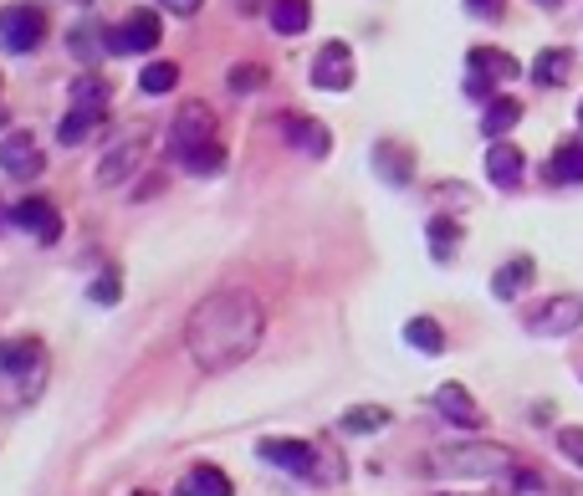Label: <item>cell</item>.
<instances>
[{"label": "cell", "mask_w": 583, "mask_h": 496, "mask_svg": "<svg viewBox=\"0 0 583 496\" xmlns=\"http://www.w3.org/2000/svg\"><path fill=\"white\" fill-rule=\"evenodd\" d=\"M261 82H266V67H256V62H241V67L226 72V87H231V93H256Z\"/></svg>", "instance_id": "cell-30"}, {"label": "cell", "mask_w": 583, "mask_h": 496, "mask_svg": "<svg viewBox=\"0 0 583 496\" xmlns=\"http://www.w3.org/2000/svg\"><path fill=\"white\" fill-rule=\"evenodd\" d=\"M133 496H154V491H133Z\"/></svg>", "instance_id": "cell-41"}, {"label": "cell", "mask_w": 583, "mask_h": 496, "mask_svg": "<svg viewBox=\"0 0 583 496\" xmlns=\"http://www.w3.org/2000/svg\"><path fill=\"white\" fill-rule=\"evenodd\" d=\"M466 93L471 98H491V82H512L522 67L507 57V52H491V47H476L471 57H466Z\"/></svg>", "instance_id": "cell-7"}, {"label": "cell", "mask_w": 583, "mask_h": 496, "mask_svg": "<svg viewBox=\"0 0 583 496\" xmlns=\"http://www.w3.org/2000/svg\"><path fill=\"white\" fill-rule=\"evenodd\" d=\"M93 41H98V26H77V31H72V41H67V47H72V52H77L82 62H98V57H103L108 47H93Z\"/></svg>", "instance_id": "cell-32"}, {"label": "cell", "mask_w": 583, "mask_h": 496, "mask_svg": "<svg viewBox=\"0 0 583 496\" xmlns=\"http://www.w3.org/2000/svg\"><path fill=\"white\" fill-rule=\"evenodd\" d=\"M532 333H548V338H563V333H573V328H583V297H573V292H563V297H548L543 307L532 312Z\"/></svg>", "instance_id": "cell-10"}, {"label": "cell", "mask_w": 583, "mask_h": 496, "mask_svg": "<svg viewBox=\"0 0 583 496\" xmlns=\"http://www.w3.org/2000/svg\"><path fill=\"white\" fill-rule=\"evenodd\" d=\"M154 41H159V16H154V11H133L123 26H108V52H113V57L154 52Z\"/></svg>", "instance_id": "cell-8"}, {"label": "cell", "mask_w": 583, "mask_h": 496, "mask_svg": "<svg viewBox=\"0 0 583 496\" xmlns=\"http://www.w3.org/2000/svg\"><path fill=\"white\" fill-rule=\"evenodd\" d=\"M435 410H440V420H451L461 430H481L486 425V415L476 410V399H471L466 384H440L435 389Z\"/></svg>", "instance_id": "cell-13"}, {"label": "cell", "mask_w": 583, "mask_h": 496, "mask_svg": "<svg viewBox=\"0 0 583 496\" xmlns=\"http://www.w3.org/2000/svg\"><path fill=\"white\" fill-rule=\"evenodd\" d=\"M220 164H226V149H220V144H210V149H200V154H190V159H185V169H190V174H200V179L220 174Z\"/></svg>", "instance_id": "cell-31"}, {"label": "cell", "mask_w": 583, "mask_h": 496, "mask_svg": "<svg viewBox=\"0 0 583 496\" xmlns=\"http://www.w3.org/2000/svg\"><path fill=\"white\" fill-rule=\"evenodd\" d=\"M568 67H573V52H563V47H548V52H537V62H532V77L543 82V87H558V82L568 77Z\"/></svg>", "instance_id": "cell-24"}, {"label": "cell", "mask_w": 583, "mask_h": 496, "mask_svg": "<svg viewBox=\"0 0 583 496\" xmlns=\"http://www.w3.org/2000/svg\"><path fill=\"white\" fill-rule=\"evenodd\" d=\"M256 450H261L266 466H277V471H287V476H302V481H318V445L272 435V440H261Z\"/></svg>", "instance_id": "cell-5"}, {"label": "cell", "mask_w": 583, "mask_h": 496, "mask_svg": "<svg viewBox=\"0 0 583 496\" xmlns=\"http://www.w3.org/2000/svg\"><path fill=\"white\" fill-rule=\"evenodd\" d=\"M527 282H532V261H527V256H512L507 266H497V277H491V292H497L502 302H512Z\"/></svg>", "instance_id": "cell-23"}, {"label": "cell", "mask_w": 583, "mask_h": 496, "mask_svg": "<svg viewBox=\"0 0 583 496\" xmlns=\"http://www.w3.org/2000/svg\"><path fill=\"white\" fill-rule=\"evenodd\" d=\"M41 36H47V16H41L36 6H6L0 11V47H6L11 57L36 52Z\"/></svg>", "instance_id": "cell-4"}, {"label": "cell", "mask_w": 583, "mask_h": 496, "mask_svg": "<svg viewBox=\"0 0 583 496\" xmlns=\"http://www.w3.org/2000/svg\"><path fill=\"white\" fill-rule=\"evenodd\" d=\"M517 118H522V103L517 98H491L486 113H481V133L497 144V139H507V133L517 128Z\"/></svg>", "instance_id": "cell-18"}, {"label": "cell", "mask_w": 583, "mask_h": 496, "mask_svg": "<svg viewBox=\"0 0 583 496\" xmlns=\"http://www.w3.org/2000/svg\"><path fill=\"white\" fill-rule=\"evenodd\" d=\"M87 297H93V302H118V297H123V277H118V272H103Z\"/></svg>", "instance_id": "cell-34"}, {"label": "cell", "mask_w": 583, "mask_h": 496, "mask_svg": "<svg viewBox=\"0 0 583 496\" xmlns=\"http://www.w3.org/2000/svg\"><path fill=\"white\" fill-rule=\"evenodd\" d=\"M11 220L21 225L26 236H36L41 246H57V241H62V215H57V205H52V200H41V195H31V200L11 205Z\"/></svg>", "instance_id": "cell-9"}, {"label": "cell", "mask_w": 583, "mask_h": 496, "mask_svg": "<svg viewBox=\"0 0 583 496\" xmlns=\"http://www.w3.org/2000/svg\"><path fill=\"white\" fill-rule=\"evenodd\" d=\"M261 338H266V312L246 287H215L185 318V353L205 374H226L246 364L261 348Z\"/></svg>", "instance_id": "cell-1"}, {"label": "cell", "mask_w": 583, "mask_h": 496, "mask_svg": "<svg viewBox=\"0 0 583 496\" xmlns=\"http://www.w3.org/2000/svg\"><path fill=\"white\" fill-rule=\"evenodd\" d=\"M72 108L108 113V82H103V77H77V82H72Z\"/></svg>", "instance_id": "cell-26"}, {"label": "cell", "mask_w": 583, "mask_h": 496, "mask_svg": "<svg viewBox=\"0 0 583 496\" xmlns=\"http://www.w3.org/2000/svg\"><path fill=\"white\" fill-rule=\"evenodd\" d=\"M144 154H149V144H144V139H123V144H113V149L103 154V164H98V185H103V190L128 185V179L139 174Z\"/></svg>", "instance_id": "cell-12"}, {"label": "cell", "mask_w": 583, "mask_h": 496, "mask_svg": "<svg viewBox=\"0 0 583 496\" xmlns=\"http://www.w3.org/2000/svg\"><path fill=\"white\" fill-rule=\"evenodd\" d=\"M282 133H287V144H297L302 154L312 159H323L333 149V133L318 123V118H302V113H282Z\"/></svg>", "instance_id": "cell-15"}, {"label": "cell", "mask_w": 583, "mask_h": 496, "mask_svg": "<svg viewBox=\"0 0 583 496\" xmlns=\"http://www.w3.org/2000/svg\"><path fill=\"white\" fill-rule=\"evenodd\" d=\"M425 466L435 476H451V481H491V476L512 471V450L491 445V440H466V445H440Z\"/></svg>", "instance_id": "cell-2"}, {"label": "cell", "mask_w": 583, "mask_h": 496, "mask_svg": "<svg viewBox=\"0 0 583 496\" xmlns=\"http://www.w3.org/2000/svg\"><path fill=\"white\" fill-rule=\"evenodd\" d=\"M164 6H169L174 16H195V11H200V0H164Z\"/></svg>", "instance_id": "cell-36"}, {"label": "cell", "mask_w": 583, "mask_h": 496, "mask_svg": "<svg viewBox=\"0 0 583 496\" xmlns=\"http://www.w3.org/2000/svg\"><path fill=\"white\" fill-rule=\"evenodd\" d=\"M405 343L420 348V353H445V333H440L435 318H410L405 323Z\"/></svg>", "instance_id": "cell-25"}, {"label": "cell", "mask_w": 583, "mask_h": 496, "mask_svg": "<svg viewBox=\"0 0 583 496\" xmlns=\"http://www.w3.org/2000/svg\"><path fill=\"white\" fill-rule=\"evenodd\" d=\"M558 450H563L573 466H583V425H563L558 430Z\"/></svg>", "instance_id": "cell-33"}, {"label": "cell", "mask_w": 583, "mask_h": 496, "mask_svg": "<svg viewBox=\"0 0 583 496\" xmlns=\"http://www.w3.org/2000/svg\"><path fill=\"white\" fill-rule=\"evenodd\" d=\"M548 179H553V185H583V139L558 144V154L548 164Z\"/></svg>", "instance_id": "cell-21"}, {"label": "cell", "mask_w": 583, "mask_h": 496, "mask_svg": "<svg viewBox=\"0 0 583 496\" xmlns=\"http://www.w3.org/2000/svg\"><path fill=\"white\" fill-rule=\"evenodd\" d=\"M466 11H471V16H497L502 6H497V0H466Z\"/></svg>", "instance_id": "cell-35"}, {"label": "cell", "mask_w": 583, "mask_h": 496, "mask_svg": "<svg viewBox=\"0 0 583 496\" xmlns=\"http://www.w3.org/2000/svg\"><path fill=\"white\" fill-rule=\"evenodd\" d=\"M537 6H558V0H537Z\"/></svg>", "instance_id": "cell-40"}, {"label": "cell", "mask_w": 583, "mask_h": 496, "mask_svg": "<svg viewBox=\"0 0 583 496\" xmlns=\"http://www.w3.org/2000/svg\"><path fill=\"white\" fill-rule=\"evenodd\" d=\"M374 174L384 179V185H410L415 179V154L405 144L384 139V144H374Z\"/></svg>", "instance_id": "cell-16"}, {"label": "cell", "mask_w": 583, "mask_h": 496, "mask_svg": "<svg viewBox=\"0 0 583 496\" xmlns=\"http://www.w3.org/2000/svg\"><path fill=\"white\" fill-rule=\"evenodd\" d=\"M456 241H461V225L445 220V215H435V220H430V256H435V261H451V256H456Z\"/></svg>", "instance_id": "cell-28"}, {"label": "cell", "mask_w": 583, "mask_h": 496, "mask_svg": "<svg viewBox=\"0 0 583 496\" xmlns=\"http://www.w3.org/2000/svg\"><path fill=\"white\" fill-rule=\"evenodd\" d=\"M512 481H517V491H537V486H543V481H537V476H532V471H517V476H512Z\"/></svg>", "instance_id": "cell-38"}, {"label": "cell", "mask_w": 583, "mask_h": 496, "mask_svg": "<svg viewBox=\"0 0 583 496\" xmlns=\"http://www.w3.org/2000/svg\"><path fill=\"white\" fill-rule=\"evenodd\" d=\"M578 123H583V103H578Z\"/></svg>", "instance_id": "cell-42"}, {"label": "cell", "mask_w": 583, "mask_h": 496, "mask_svg": "<svg viewBox=\"0 0 583 496\" xmlns=\"http://www.w3.org/2000/svg\"><path fill=\"white\" fill-rule=\"evenodd\" d=\"M522 174H527V159H522L517 144L497 139V144L486 149V179H491L497 190H517V185H522Z\"/></svg>", "instance_id": "cell-14"}, {"label": "cell", "mask_w": 583, "mask_h": 496, "mask_svg": "<svg viewBox=\"0 0 583 496\" xmlns=\"http://www.w3.org/2000/svg\"><path fill=\"white\" fill-rule=\"evenodd\" d=\"M231 6H236V11H241V16H256V11H261V6H272V0H231Z\"/></svg>", "instance_id": "cell-37"}, {"label": "cell", "mask_w": 583, "mask_h": 496, "mask_svg": "<svg viewBox=\"0 0 583 496\" xmlns=\"http://www.w3.org/2000/svg\"><path fill=\"white\" fill-rule=\"evenodd\" d=\"M174 82H179V67L174 62H149L144 72H139V87L149 98H164V93H174Z\"/></svg>", "instance_id": "cell-29"}, {"label": "cell", "mask_w": 583, "mask_h": 496, "mask_svg": "<svg viewBox=\"0 0 583 496\" xmlns=\"http://www.w3.org/2000/svg\"><path fill=\"white\" fill-rule=\"evenodd\" d=\"M312 87L323 93H348L353 87V47L348 41H323L318 57H312Z\"/></svg>", "instance_id": "cell-6"}, {"label": "cell", "mask_w": 583, "mask_h": 496, "mask_svg": "<svg viewBox=\"0 0 583 496\" xmlns=\"http://www.w3.org/2000/svg\"><path fill=\"white\" fill-rule=\"evenodd\" d=\"M231 476L220 471V466H195L185 481H179V496H231Z\"/></svg>", "instance_id": "cell-20"}, {"label": "cell", "mask_w": 583, "mask_h": 496, "mask_svg": "<svg viewBox=\"0 0 583 496\" xmlns=\"http://www.w3.org/2000/svg\"><path fill=\"white\" fill-rule=\"evenodd\" d=\"M215 144V113H210V103H185L174 113V123H169V149H174V159L185 164L190 154H200V149H210Z\"/></svg>", "instance_id": "cell-3"}, {"label": "cell", "mask_w": 583, "mask_h": 496, "mask_svg": "<svg viewBox=\"0 0 583 496\" xmlns=\"http://www.w3.org/2000/svg\"><path fill=\"white\" fill-rule=\"evenodd\" d=\"M108 113H87V108H67V118H62V128H57V139L67 144V149H77V144H87L98 133V123H103Z\"/></svg>", "instance_id": "cell-22"}, {"label": "cell", "mask_w": 583, "mask_h": 496, "mask_svg": "<svg viewBox=\"0 0 583 496\" xmlns=\"http://www.w3.org/2000/svg\"><path fill=\"white\" fill-rule=\"evenodd\" d=\"M0 169L11 179H36L47 169V154H41V144L31 133H6V139H0Z\"/></svg>", "instance_id": "cell-11"}, {"label": "cell", "mask_w": 583, "mask_h": 496, "mask_svg": "<svg viewBox=\"0 0 583 496\" xmlns=\"http://www.w3.org/2000/svg\"><path fill=\"white\" fill-rule=\"evenodd\" d=\"M6 225H16V220H11V210H0V236H6Z\"/></svg>", "instance_id": "cell-39"}, {"label": "cell", "mask_w": 583, "mask_h": 496, "mask_svg": "<svg viewBox=\"0 0 583 496\" xmlns=\"http://www.w3.org/2000/svg\"><path fill=\"white\" fill-rule=\"evenodd\" d=\"M266 21H272L277 36H302L312 21V0H272L266 6Z\"/></svg>", "instance_id": "cell-17"}, {"label": "cell", "mask_w": 583, "mask_h": 496, "mask_svg": "<svg viewBox=\"0 0 583 496\" xmlns=\"http://www.w3.org/2000/svg\"><path fill=\"white\" fill-rule=\"evenodd\" d=\"M41 364V343L36 338H6L0 343V374H31Z\"/></svg>", "instance_id": "cell-19"}, {"label": "cell", "mask_w": 583, "mask_h": 496, "mask_svg": "<svg viewBox=\"0 0 583 496\" xmlns=\"http://www.w3.org/2000/svg\"><path fill=\"white\" fill-rule=\"evenodd\" d=\"M384 425H389V410H379V404L348 410V415L338 420V430H343V435H374V430H384Z\"/></svg>", "instance_id": "cell-27"}]
</instances>
